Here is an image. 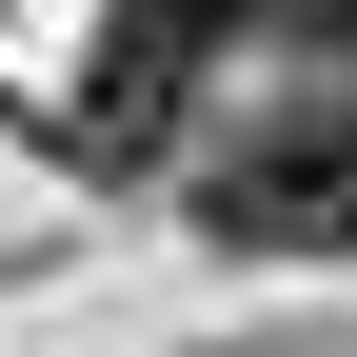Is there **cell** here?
Returning <instances> with one entry per match:
<instances>
[{
  "label": "cell",
  "instance_id": "cell-1",
  "mask_svg": "<svg viewBox=\"0 0 357 357\" xmlns=\"http://www.w3.org/2000/svg\"><path fill=\"white\" fill-rule=\"evenodd\" d=\"M178 218H199L218 258H337L357 238V79H298L238 139H199L178 159Z\"/></svg>",
  "mask_w": 357,
  "mask_h": 357
},
{
  "label": "cell",
  "instance_id": "cell-2",
  "mask_svg": "<svg viewBox=\"0 0 357 357\" xmlns=\"http://www.w3.org/2000/svg\"><path fill=\"white\" fill-rule=\"evenodd\" d=\"M218 20H238V0H119V20H100V79H79L40 139H60L79 178L159 159V139H178V100H199V40H218Z\"/></svg>",
  "mask_w": 357,
  "mask_h": 357
},
{
  "label": "cell",
  "instance_id": "cell-3",
  "mask_svg": "<svg viewBox=\"0 0 357 357\" xmlns=\"http://www.w3.org/2000/svg\"><path fill=\"white\" fill-rule=\"evenodd\" d=\"M258 40H298V60H357V0H238Z\"/></svg>",
  "mask_w": 357,
  "mask_h": 357
}]
</instances>
